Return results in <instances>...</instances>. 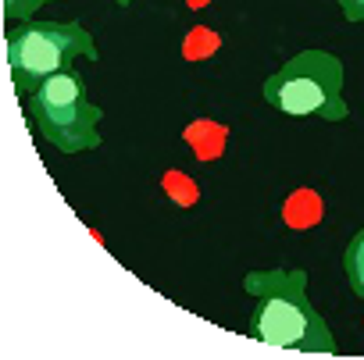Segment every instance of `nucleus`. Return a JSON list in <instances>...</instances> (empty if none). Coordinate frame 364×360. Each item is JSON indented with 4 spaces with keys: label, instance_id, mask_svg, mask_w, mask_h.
<instances>
[{
    "label": "nucleus",
    "instance_id": "1",
    "mask_svg": "<svg viewBox=\"0 0 364 360\" xmlns=\"http://www.w3.org/2000/svg\"><path fill=\"white\" fill-rule=\"evenodd\" d=\"M243 289L254 296L250 332L279 349L332 353V332L307 300V271H250Z\"/></svg>",
    "mask_w": 364,
    "mask_h": 360
},
{
    "label": "nucleus",
    "instance_id": "2",
    "mask_svg": "<svg viewBox=\"0 0 364 360\" xmlns=\"http://www.w3.org/2000/svg\"><path fill=\"white\" fill-rule=\"evenodd\" d=\"M264 100L289 118L343 121L350 114L343 100V61L325 50H304L268 75Z\"/></svg>",
    "mask_w": 364,
    "mask_h": 360
},
{
    "label": "nucleus",
    "instance_id": "3",
    "mask_svg": "<svg viewBox=\"0 0 364 360\" xmlns=\"http://www.w3.org/2000/svg\"><path fill=\"white\" fill-rule=\"evenodd\" d=\"M100 118H104V111L86 100V82L72 68L50 75L36 93H29L33 129L40 132V139H47L61 153H79V150L100 146V136H97Z\"/></svg>",
    "mask_w": 364,
    "mask_h": 360
},
{
    "label": "nucleus",
    "instance_id": "4",
    "mask_svg": "<svg viewBox=\"0 0 364 360\" xmlns=\"http://www.w3.org/2000/svg\"><path fill=\"white\" fill-rule=\"evenodd\" d=\"M72 58H97V43L79 22H18L8 33V68L22 93H36Z\"/></svg>",
    "mask_w": 364,
    "mask_h": 360
},
{
    "label": "nucleus",
    "instance_id": "5",
    "mask_svg": "<svg viewBox=\"0 0 364 360\" xmlns=\"http://www.w3.org/2000/svg\"><path fill=\"white\" fill-rule=\"evenodd\" d=\"M282 222L296 232L314 229L321 222V197L314 190H296L286 204H282Z\"/></svg>",
    "mask_w": 364,
    "mask_h": 360
},
{
    "label": "nucleus",
    "instance_id": "6",
    "mask_svg": "<svg viewBox=\"0 0 364 360\" xmlns=\"http://www.w3.org/2000/svg\"><path fill=\"white\" fill-rule=\"evenodd\" d=\"M225 125H215V121H193L190 129H186V143L193 146V153L200 157V160H211V157H218L222 150H225Z\"/></svg>",
    "mask_w": 364,
    "mask_h": 360
},
{
    "label": "nucleus",
    "instance_id": "7",
    "mask_svg": "<svg viewBox=\"0 0 364 360\" xmlns=\"http://www.w3.org/2000/svg\"><path fill=\"white\" fill-rule=\"evenodd\" d=\"M343 268H346V282L350 289L364 300V232H357L343 253Z\"/></svg>",
    "mask_w": 364,
    "mask_h": 360
},
{
    "label": "nucleus",
    "instance_id": "8",
    "mask_svg": "<svg viewBox=\"0 0 364 360\" xmlns=\"http://www.w3.org/2000/svg\"><path fill=\"white\" fill-rule=\"evenodd\" d=\"M164 193L178 207H193L200 200V190H197V182H193L186 171H164Z\"/></svg>",
    "mask_w": 364,
    "mask_h": 360
},
{
    "label": "nucleus",
    "instance_id": "9",
    "mask_svg": "<svg viewBox=\"0 0 364 360\" xmlns=\"http://www.w3.org/2000/svg\"><path fill=\"white\" fill-rule=\"evenodd\" d=\"M218 47H222V36H218V33H211V29H193V33L186 36V43H182V58H186V61H204V58H211Z\"/></svg>",
    "mask_w": 364,
    "mask_h": 360
},
{
    "label": "nucleus",
    "instance_id": "10",
    "mask_svg": "<svg viewBox=\"0 0 364 360\" xmlns=\"http://www.w3.org/2000/svg\"><path fill=\"white\" fill-rule=\"evenodd\" d=\"M43 4H50V0H4V18L8 22H29Z\"/></svg>",
    "mask_w": 364,
    "mask_h": 360
},
{
    "label": "nucleus",
    "instance_id": "11",
    "mask_svg": "<svg viewBox=\"0 0 364 360\" xmlns=\"http://www.w3.org/2000/svg\"><path fill=\"white\" fill-rule=\"evenodd\" d=\"M339 8L350 22H364V0H339Z\"/></svg>",
    "mask_w": 364,
    "mask_h": 360
},
{
    "label": "nucleus",
    "instance_id": "12",
    "mask_svg": "<svg viewBox=\"0 0 364 360\" xmlns=\"http://www.w3.org/2000/svg\"><path fill=\"white\" fill-rule=\"evenodd\" d=\"M114 4H122V8H125V4H132V0H114Z\"/></svg>",
    "mask_w": 364,
    "mask_h": 360
}]
</instances>
